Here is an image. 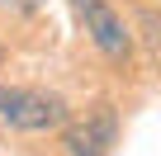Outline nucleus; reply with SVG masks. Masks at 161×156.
I'll use <instances>...</instances> for the list:
<instances>
[{"label":"nucleus","mask_w":161,"mask_h":156,"mask_svg":"<svg viewBox=\"0 0 161 156\" xmlns=\"http://www.w3.org/2000/svg\"><path fill=\"white\" fill-rule=\"evenodd\" d=\"M114 137H119L114 109L109 104H95V109H86V118H76L62 132V147H66V156H109Z\"/></svg>","instance_id":"nucleus-2"},{"label":"nucleus","mask_w":161,"mask_h":156,"mask_svg":"<svg viewBox=\"0 0 161 156\" xmlns=\"http://www.w3.org/2000/svg\"><path fill=\"white\" fill-rule=\"evenodd\" d=\"M0 123H10L19 132H47L66 123V100L29 85H5L0 90Z\"/></svg>","instance_id":"nucleus-1"},{"label":"nucleus","mask_w":161,"mask_h":156,"mask_svg":"<svg viewBox=\"0 0 161 156\" xmlns=\"http://www.w3.org/2000/svg\"><path fill=\"white\" fill-rule=\"evenodd\" d=\"M71 5H76L80 24H86L90 43H95L104 57H114V62H123V57H128V24L104 5V0H71Z\"/></svg>","instance_id":"nucleus-3"}]
</instances>
